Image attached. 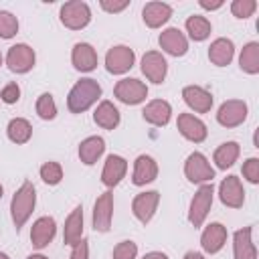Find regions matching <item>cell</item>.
I'll return each instance as SVG.
<instances>
[{
	"mask_svg": "<svg viewBox=\"0 0 259 259\" xmlns=\"http://www.w3.org/2000/svg\"><path fill=\"white\" fill-rule=\"evenodd\" d=\"M99 97H101V85H99L95 79L85 77V79H79V81L71 87V91H69V95H67V107H69L71 113H83V111H87Z\"/></svg>",
	"mask_w": 259,
	"mask_h": 259,
	"instance_id": "cell-1",
	"label": "cell"
},
{
	"mask_svg": "<svg viewBox=\"0 0 259 259\" xmlns=\"http://www.w3.org/2000/svg\"><path fill=\"white\" fill-rule=\"evenodd\" d=\"M36 204V188L32 182H22V186L14 192L12 200H10V214H12V223L16 227V231L20 227H24V223L30 219L32 210Z\"/></svg>",
	"mask_w": 259,
	"mask_h": 259,
	"instance_id": "cell-2",
	"label": "cell"
},
{
	"mask_svg": "<svg viewBox=\"0 0 259 259\" xmlns=\"http://www.w3.org/2000/svg\"><path fill=\"white\" fill-rule=\"evenodd\" d=\"M212 194H214V188H212V182H206V184H200V188L194 192L192 200H190V206H188V221L192 227H200L212 206Z\"/></svg>",
	"mask_w": 259,
	"mask_h": 259,
	"instance_id": "cell-3",
	"label": "cell"
},
{
	"mask_svg": "<svg viewBox=\"0 0 259 259\" xmlns=\"http://www.w3.org/2000/svg\"><path fill=\"white\" fill-rule=\"evenodd\" d=\"M91 20V8L87 2L71 0L61 6V22L71 30H81Z\"/></svg>",
	"mask_w": 259,
	"mask_h": 259,
	"instance_id": "cell-4",
	"label": "cell"
},
{
	"mask_svg": "<svg viewBox=\"0 0 259 259\" xmlns=\"http://www.w3.org/2000/svg\"><path fill=\"white\" fill-rule=\"evenodd\" d=\"M184 176L192 182V184H206L212 182L214 178V168L210 166V162L206 160L204 154L200 152H192L186 162H184Z\"/></svg>",
	"mask_w": 259,
	"mask_h": 259,
	"instance_id": "cell-5",
	"label": "cell"
},
{
	"mask_svg": "<svg viewBox=\"0 0 259 259\" xmlns=\"http://www.w3.org/2000/svg\"><path fill=\"white\" fill-rule=\"evenodd\" d=\"M113 95H115L117 101H121L125 105H138V103H142L148 97V87L140 79L125 77V79H121V81L115 83Z\"/></svg>",
	"mask_w": 259,
	"mask_h": 259,
	"instance_id": "cell-6",
	"label": "cell"
},
{
	"mask_svg": "<svg viewBox=\"0 0 259 259\" xmlns=\"http://www.w3.org/2000/svg\"><path fill=\"white\" fill-rule=\"evenodd\" d=\"M36 55L32 51V47L24 45V42H16L8 49L6 53V65L12 73H28L34 67Z\"/></svg>",
	"mask_w": 259,
	"mask_h": 259,
	"instance_id": "cell-7",
	"label": "cell"
},
{
	"mask_svg": "<svg viewBox=\"0 0 259 259\" xmlns=\"http://www.w3.org/2000/svg\"><path fill=\"white\" fill-rule=\"evenodd\" d=\"M136 63V55L130 47L125 45H115L107 51L105 55V69L113 75H123L127 73Z\"/></svg>",
	"mask_w": 259,
	"mask_h": 259,
	"instance_id": "cell-8",
	"label": "cell"
},
{
	"mask_svg": "<svg viewBox=\"0 0 259 259\" xmlns=\"http://www.w3.org/2000/svg\"><path fill=\"white\" fill-rule=\"evenodd\" d=\"M111 219H113V192L105 190L103 194L97 196L93 204V229L97 233H107L111 229Z\"/></svg>",
	"mask_w": 259,
	"mask_h": 259,
	"instance_id": "cell-9",
	"label": "cell"
},
{
	"mask_svg": "<svg viewBox=\"0 0 259 259\" xmlns=\"http://www.w3.org/2000/svg\"><path fill=\"white\" fill-rule=\"evenodd\" d=\"M247 103L241 99H229L225 103H221L219 111H217V121L223 127H237L247 119Z\"/></svg>",
	"mask_w": 259,
	"mask_h": 259,
	"instance_id": "cell-10",
	"label": "cell"
},
{
	"mask_svg": "<svg viewBox=\"0 0 259 259\" xmlns=\"http://www.w3.org/2000/svg\"><path fill=\"white\" fill-rule=\"evenodd\" d=\"M158 202H160V192H158V190L140 192V194H136V198L132 200V212H134V217H136L142 225H148V223L152 221V217L156 214Z\"/></svg>",
	"mask_w": 259,
	"mask_h": 259,
	"instance_id": "cell-11",
	"label": "cell"
},
{
	"mask_svg": "<svg viewBox=\"0 0 259 259\" xmlns=\"http://www.w3.org/2000/svg\"><path fill=\"white\" fill-rule=\"evenodd\" d=\"M142 73L146 75L148 81H152L156 85L164 83L166 73H168V63H166L164 55L158 51H148L142 57Z\"/></svg>",
	"mask_w": 259,
	"mask_h": 259,
	"instance_id": "cell-12",
	"label": "cell"
},
{
	"mask_svg": "<svg viewBox=\"0 0 259 259\" xmlns=\"http://www.w3.org/2000/svg\"><path fill=\"white\" fill-rule=\"evenodd\" d=\"M219 198L229 208H241L245 202V188L237 176H227L219 184Z\"/></svg>",
	"mask_w": 259,
	"mask_h": 259,
	"instance_id": "cell-13",
	"label": "cell"
},
{
	"mask_svg": "<svg viewBox=\"0 0 259 259\" xmlns=\"http://www.w3.org/2000/svg\"><path fill=\"white\" fill-rule=\"evenodd\" d=\"M158 42H160V49H162L164 53L172 55V57H182V55H186V51H188V38H186L184 32H182L180 28H176V26H170V28L162 30Z\"/></svg>",
	"mask_w": 259,
	"mask_h": 259,
	"instance_id": "cell-14",
	"label": "cell"
},
{
	"mask_svg": "<svg viewBox=\"0 0 259 259\" xmlns=\"http://www.w3.org/2000/svg\"><path fill=\"white\" fill-rule=\"evenodd\" d=\"M176 125H178V132L182 134V138H186L188 142L200 144V142H204V140H206L208 130H206L204 121H202V119H198V117H196V115H192V113H180V115H178Z\"/></svg>",
	"mask_w": 259,
	"mask_h": 259,
	"instance_id": "cell-15",
	"label": "cell"
},
{
	"mask_svg": "<svg viewBox=\"0 0 259 259\" xmlns=\"http://www.w3.org/2000/svg\"><path fill=\"white\" fill-rule=\"evenodd\" d=\"M57 235V223L53 217H40L32 223L30 229V243L36 249H45Z\"/></svg>",
	"mask_w": 259,
	"mask_h": 259,
	"instance_id": "cell-16",
	"label": "cell"
},
{
	"mask_svg": "<svg viewBox=\"0 0 259 259\" xmlns=\"http://www.w3.org/2000/svg\"><path fill=\"white\" fill-rule=\"evenodd\" d=\"M182 97H184V103L192 111H196V113H206L212 107V95H210V91H206L200 85H186L182 89Z\"/></svg>",
	"mask_w": 259,
	"mask_h": 259,
	"instance_id": "cell-17",
	"label": "cell"
},
{
	"mask_svg": "<svg viewBox=\"0 0 259 259\" xmlns=\"http://www.w3.org/2000/svg\"><path fill=\"white\" fill-rule=\"evenodd\" d=\"M127 172V160L117 156V154H111L107 156L105 164H103V170H101V182L107 186V188H113L121 182V178L125 176Z\"/></svg>",
	"mask_w": 259,
	"mask_h": 259,
	"instance_id": "cell-18",
	"label": "cell"
},
{
	"mask_svg": "<svg viewBox=\"0 0 259 259\" xmlns=\"http://www.w3.org/2000/svg\"><path fill=\"white\" fill-rule=\"evenodd\" d=\"M233 257L235 259H257V249L253 243V229L243 227L233 235Z\"/></svg>",
	"mask_w": 259,
	"mask_h": 259,
	"instance_id": "cell-19",
	"label": "cell"
},
{
	"mask_svg": "<svg viewBox=\"0 0 259 259\" xmlns=\"http://www.w3.org/2000/svg\"><path fill=\"white\" fill-rule=\"evenodd\" d=\"M158 176V164L152 156L148 154H140L134 162V174H132V182L136 186H144L148 182H154Z\"/></svg>",
	"mask_w": 259,
	"mask_h": 259,
	"instance_id": "cell-20",
	"label": "cell"
},
{
	"mask_svg": "<svg viewBox=\"0 0 259 259\" xmlns=\"http://www.w3.org/2000/svg\"><path fill=\"white\" fill-rule=\"evenodd\" d=\"M225 243H227V227L221 223H210L200 235V245L204 253L214 255L225 247Z\"/></svg>",
	"mask_w": 259,
	"mask_h": 259,
	"instance_id": "cell-21",
	"label": "cell"
},
{
	"mask_svg": "<svg viewBox=\"0 0 259 259\" xmlns=\"http://www.w3.org/2000/svg\"><path fill=\"white\" fill-rule=\"evenodd\" d=\"M71 63L77 71L89 73L97 67V51L89 42H77L71 53Z\"/></svg>",
	"mask_w": 259,
	"mask_h": 259,
	"instance_id": "cell-22",
	"label": "cell"
},
{
	"mask_svg": "<svg viewBox=\"0 0 259 259\" xmlns=\"http://www.w3.org/2000/svg\"><path fill=\"white\" fill-rule=\"evenodd\" d=\"M172 16V6L166 2H148L142 10V18L150 28H160Z\"/></svg>",
	"mask_w": 259,
	"mask_h": 259,
	"instance_id": "cell-23",
	"label": "cell"
},
{
	"mask_svg": "<svg viewBox=\"0 0 259 259\" xmlns=\"http://www.w3.org/2000/svg\"><path fill=\"white\" fill-rule=\"evenodd\" d=\"M233 57H235V45H233L231 38L221 36V38H214L210 42V47H208V59H210L212 65L227 67L233 61Z\"/></svg>",
	"mask_w": 259,
	"mask_h": 259,
	"instance_id": "cell-24",
	"label": "cell"
},
{
	"mask_svg": "<svg viewBox=\"0 0 259 259\" xmlns=\"http://www.w3.org/2000/svg\"><path fill=\"white\" fill-rule=\"evenodd\" d=\"M142 115H144V119H146L148 123L162 127V125H166V123L170 121V117H172V107H170V103L164 101V99H152V101L144 107Z\"/></svg>",
	"mask_w": 259,
	"mask_h": 259,
	"instance_id": "cell-25",
	"label": "cell"
},
{
	"mask_svg": "<svg viewBox=\"0 0 259 259\" xmlns=\"http://www.w3.org/2000/svg\"><path fill=\"white\" fill-rule=\"evenodd\" d=\"M83 239V206H75L71 210V214L65 221V229H63V241L65 245H77Z\"/></svg>",
	"mask_w": 259,
	"mask_h": 259,
	"instance_id": "cell-26",
	"label": "cell"
},
{
	"mask_svg": "<svg viewBox=\"0 0 259 259\" xmlns=\"http://www.w3.org/2000/svg\"><path fill=\"white\" fill-rule=\"evenodd\" d=\"M105 152V140L101 136H89L79 144V160L85 166H93Z\"/></svg>",
	"mask_w": 259,
	"mask_h": 259,
	"instance_id": "cell-27",
	"label": "cell"
},
{
	"mask_svg": "<svg viewBox=\"0 0 259 259\" xmlns=\"http://www.w3.org/2000/svg\"><path fill=\"white\" fill-rule=\"evenodd\" d=\"M93 119L99 127L103 130H115L119 125V109L111 103V101H101L93 113Z\"/></svg>",
	"mask_w": 259,
	"mask_h": 259,
	"instance_id": "cell-28",
	"label": "cell"
},
{
	"mask_svg": "<svg viewBox=\"0 0 259 259\" xmlns=\"http://www.w3.org/2000/svg\"><path fill=\"white\" fill-rule=\"evenodd\" d=\"M239 154H241V148H239L237 142H225V144H221V146L214 150L212 160H214L217 168L227 170V168H231V166L237 162Z\"/></svg>",
	"mask_w": 259,
	"mask_h": 259,
	"instance_id": "cell-29",
	"label": "cell"
},
{
	"mask_svg": "<svg viewBox=\"0 0 259 259\" xmlns=\"http://www.w3.org/2000/svg\"><path fill=\"white\" fill-rule=\"evenodd\" d=\"M6 134H8V140L10 142H14V144H26L32 138V125L24 117H12L8 121V125H6Z\"/></svg>",
	"mask_w": 259,
	"mask_h": 259,
	"instance_id": "cell-30",
	"label": "cell"
},
{
	"mask_svg": "<svg viewBox=\"0 0 259 259\" xmlns=\"http://www.w3.org/2000/svg\"><path fill=\"white\" fill-rule=\"evenodd\" d=\"M186 32H188V36L192 38V40H204V38H208L210 36V30H212V26H210V22H208V18L206 16H200V14H192V16H188L186 18Z\"/></svg>",
	"mask_w": 259,
	"mask_h": 259,
	"instance_id": "cell-31",
	"label": "cell"
},
{
	"mask_svg": "<svg viewBox=\"0 0 259 259\" xmlns=\"http://www.w3.org/2000/svg\"><path fill=\"white\" fill-rule=\"evenodd\" d=\"M239 67L241 71L249 75L259 73V42H247L239 55Z\"/></svg>",
	"mask_w": 259,
	"mask_h": 259,
	"instance_id": "cell-32",
	"label": "cell"
},
{
	"mask_svg": "<svg viewBox=\"0 0 259 259\" xmlns=\"http://www.w3.org/2000/svg\"><path fill=\"white\" fill-rule=\"evenodd\" d=\"M36 113L40 119H55L57 115V103L51 93H42L36 99Z\"/></svg>",
	"mask_w": 259,
	"mask_h": 259,
	"instance_id": "cell-33",
	"label": "cell"
},
{
	"mask_svg": "<svg viewBox=\"0 0 259 259\" xmlns=\"http://www.w3.org/2000/svg\"><path fill=\"white\" fill-rule=\"evenodd\" d=\"M40 178L49 186L59 184L63 180V168H61V164L59 162H45L40 166Z\"/></svg>",
	"mask_w": 259,
	"mask_h": 259,
	"instance_id": "cell-34",
	"label": "cell"
},
{
	"mask_svg": "<svg viewBox=\"0 0 259 259\" xmlns=\"http://www.w3.org/2000/svg\"><path fill=\"white\" fill-rule=\"evenodd\" d=\"M18 32V20L12 12L0 10V38H12Z\"/></svg>",
	"mask_w": 259,
	"mask_h": 259,
	"instance_id": "cell-35",
	"label": "cell"
},
{
	"mask_svg": "<svg viewBox=\"0 0 259 259\" xmlns=\"http://www.w3.org/2000/svg\"><path fill=\"white\" fill-rule=\"evenodd\" d=\"M255 10H257L255 0H233V4H231V12L237 18H249Z\"/></svg>",
	"mask_w": 259,
	"mask_h": 259,
	"instance_id": "cell-36",
	"label": "cell"
},
{
	"mask_svg": "<svg viewBox=\"0 0 259 259\" xmlns=\"http://www.w3.org/2000/svg\"><path fill=\"white\" fill-rule=\"evenodd\" d=\"M138 245L134 241H121L113 247V259H136Z\"/></svg>",
	"mask_w": 259,
	"mask_h": 259,
	"instance_id": "cell-37",
	"label": "cell"
},
{
	"mask_svg": "<svg viewBox=\"0 0 259 259\" xmlns=\"http://www.w3.org/2000/svg\"><path fill=\"white\" fill-rule=\"evenodd\" d=\"M243 176L251 184H257L259 182V160L257 158H247L243 162Z\"/></svg>",
	"mask_w": 259,
	"mask_h": 259,
	"instance_id": "cell-38",
	"label": "cell"
},
{
	"mask_svg": "<svg viewBox=\"0 0 259 259\" xmlns=\"http://www.w3.org/2000/svg\"><path fill=\"white\" fill-rule=\"evenodd\" d=\"M0 99H2L6 105L16 103V101L20 99V87H18V83H8V85H4L2 91H0Z\"/></svg>",
	"mask_w": 259,
	"mask_h": 259,
	"instance_id": "cell-39",
	"label": "cell"
},
{
	"mask_svg": "<svg viewBox=\"0 0 259 259\" xmlns=\"http://www.w3.org/2000/svg\"><path fill=\"white\" fill-rule=\"evenodd\" d=\"M69 259H89V245H87L85 239H81L77 245H73V251H71Z\"/></svg>",
	"mask_w": 259,
	"mask_h": 259,
	"instance_id": "cell-40",
	"label": "cell"
},
{
	"mask_svg": "<svg viewBox=\"0 0 259 259\" xmlns=\"http://www.w3.org/2000/svg\"><path fill=\"white\" fill-rule=\"evenodd\" d=\"M101 4V8L105 10V12H121V10H125L127 6H130V2L127 0H119V2H111V0H101L99 2Z\"/></svg>",
	"mask_w": 259,
	"mask_h": 259,
	"instance_id": "cell-41",
	"label": "cell"
},
{
	"mask_svg": "<svg viewBox=\"0 0 259 259\" xmlns=\"http://www.w3.org/2000/svg\"><path fill=\"white\" fill-rule=\"evenodd\" d=\"M198 4H200L202 8H206V10H217V8L223 6V0H200Z\"/></svg>",
	"mask_w": 259,
	"mask_h": 259,
	"instance_id": "cell-42",
	"label": "cell"
},
{
	"mask_svg": "<svg viewBox=\"0 0 259 259\" xmlns=\"http://www.w3.org/2000/svg\"><path fill=\"white\" fill-rule=\"evenodd\" d=\"M142 259H168V255L162 253V251H150V253H146Z\"/></svg>",
	"mask_w": 259,
	"mask_h": 259,
	"instance_id": "cell-43",
	"label": "cell"
},
{
	"mask_svg": "<svg viewBox=\"0 0 259 259\" xmlns=\"http://www.w3.org/2000/svg\"><path fill=\"white\" fill-rule=\"evenodd\" d=\"M184 259H204V255L198 253V251H188V253L184 255Z\"/></svg>",
	"mask_w": 259,
	"mask_h": 259,
	"instance_id": "cell-44",
	"label": "cell"
},
{
	"mask_svg": "<svg viewBox=\"0 0 259 259\" xmlns=\"http://www.w3.org/2000/svg\"><path fill=\"white\" fill-rule=\"evenodd\" d=\"M26 259H49V257H45V255H40V253H34V255H28Z\"/></svg>",
	"mask_w": 259,
	"mask_h": 259,
	"instance_id": "cell-45",
	"label": "cell"
},
{
	"mask_svg": "<svg viewBox=\"0 0 259 259\" xmlns=\"http://www.w3.org/2000/svg\"><path fill=\"white\" fill-rule=\"evenodd\" d=\"M0 259H10V257H8L6 253H2V251H0Z\"/></svg>",
	"mask_w": 259,
	"mask_h": 259,
	"instance_id": "cell-46",
	"label": "cell"
},
{
	"mask_svg": "<svg viewBox=\"0 0 259 259\" xmlns=\"http://www.w3.org/2000/svg\"><path fill=\"white\" fill-rule=\"evenodd\" d=\"M2 192H4V188H2V184H0V198H2Z\"/></svg>",
	"mask_w": 259,
	"mask_h": 259,
	"instance_id": "cell-47",
	"label": "cell"
},
{
	"mask_svg": "<svg viewBox=\"0 0 259 259\" xmlns=\"http://www.w3.org/2000/svg\"><path fill=\"white\" fill-rule=\"evenodd\" d=\"M0 65H2V53H0Z\"/></svg>",
	"mask_w": 259,
	"mask_h": 259,
	"instance_id": "cell-48",
	"label": "cell"
}]
</instances>
